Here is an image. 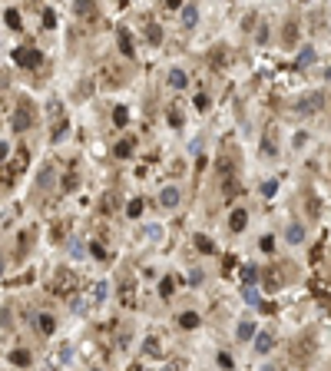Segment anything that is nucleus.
<instances>
[{
    "mask_svg": "<svg viewBox=\"0 0 331 371\" xmlns=\"http://www.w3.org/2000/svg\"><path fill=\"white\" fill-rule=\"evenodd\" d=\"M73 288H80V278H76L70 269H56L53 278H50V292H56V295H70Z\"/></svg>",
    "mask_w": 331,
    "mask_h": 371,
    "instance_id": "1",
    "label": "nucleus"
},
{
    "mask_svg": "<svg viewBox=\"0 0 331 371\" xmlns=\"http://www.w3.org/2000/svg\"><path fill=\"white\" fill-rule=\"evenodd\" d=\"M215 169H219L222 183H225V196H232V192H235V156H232V152H222Z\"/></svg>",
    "mask_w": 331,
    "mask_h": 371,
    "instance_id": "2",
    "label": "nucleus"
},
{
    "mask_svg": "<svg viewBox=\"0 0 331 371\" xmlns=\"http://www.w3.org/2000/svg\"><path fill=\"white\" fill-rule=\"evenodd\" d=\"M40 60H43V53L33 50V47H17L14 50V63H20V67H40Z\"/></svg>",
    "mask_w": 331,
    "mask_h": 371,
    "instance_id": "3",
    "label": "nucleus"
},
{
    "mask_svg": "<svg viewBox=\"0 0 331 371\" xmlns=\"http://www.w3.org/2000/svg\"><path fill=\"white\" fill-rule=\"evenodd\" d=\"M30 126H33V110H30V103H20L17 113H14V130L27 133Z\"/></svg>",
    "mask_w": 331,
    "mask_h": 371,
    "instance_id": "4",
    "label": "nucleus"
},
{
    "mask_svg": "<svg viewBox=\"0 0 331 371\" xmlns=\"http://www.w3.org/2000/svg\"><path fill=\"white\" fill-rule=\"evenodd\" d=\"M314 354V338H301L298 345H292V352H288V361H308Z\"/></svg>",
    "mask_w": 331,
    "mask_h": 371,
    "instance_id": "5",
    "label": "nucleus"
},
{
    "mask_svg": "<svg viewBox=\"0 0 331 371\" xmlns=\"http://www.w3.org/2000/svg\"><path fill=\"white\" fill-rule=\"evenodd\" d=\"M281 285H285V272H281L278 265L265 269V288H268V292H275V288H281Z\"/></svg>",
    "mask_w": 331,
    "mask_h": 371,
    "instance_id": "6",
    "label": "nucleus"
},
{
    "mask_svg": "<svg viewBox=\"0 0 331 371\" xmlns=\"http://www.w3.org/2000/svg\"><path fill=\"white\" fill-rule=\"evenodd\" d=\"M73 10H76L80 20H96V3H93V0H76Z\"/></svg>",
    "mask_w": 331,
    "mask_h": 371,
    "instance_id": "7",
    "label": "nucleus"
},
{
    "mask_svg": "<svg viewBox=\"0 0 331 371\" xmlns=\"http://www.w3.org/2000/svg\"><path fill=\"white\" fill-rule=\"evenodd\" d=\"M159 205H166V209L179 205V189H176V186H166L163 192H159Z\"/></svg>",
    "mask_w": 331,
    "mask_h": 371,
    "instance_id": "8",
    "label": "nucleus"
},
{
    "mask_svg": "<svg viewBox=\"0 0 331 371\" xmlns=\"http://www.w3.org/2000/svg\"><path fill=\"white\" fill-rule=\"evenodd\" d=\"M116 40H119V53H123V56H132V37H129V30H126V27H119Z\"/></svg>",
    "mask_w": 331,
    "mask_h": 371,
    "instance_id": "9",
    "label": "nucleus"
},
{
    "mask_svg": "<svg viewBox=\"0 0 331 371\" xmlns=\"http://www.w3.org/2000/svg\"><path fill=\"white\" fill-rule=\"evenodd\" d=\"M196 20H199V7H196V3H185V7H182V27H185V30L196 27Z\"/></svg>",
    "mask_w": 331,
    "mask_h": 371,
    "instance_id": "10",
    "label": "nucleus"
},
{
    "mask_svg": "<svg viewBox=\"0 0 331 371\" xmlns=\"http://www.w3.org/2000/svg\"><path fill=\"white\" fill-rule=\"evenodd\" d=\"M252 338H255V335H252ZM272 348H275V338L262 332V335L255 338V352H258V354H265V352H272Z\"/></svg>",
    "mask_w": 331,
    "mask_h": 371,
    "instance_id": "11",
    "label": "nucleus"
},
{
    "mask_svg": "<svg viewBox=\"0 0 331 371\" xmlns=\"http://www.w3.org/2000/svg\"><path fill=\"white\" fill-rule=\"evenodd\" d=\"M93 305H96V298H93V292H90V295H80V298H73V308H76V315H83V312H90Z\"/></svg>",
    "mask_w": 331,
    "mask_h": 371,
    "instance_id": "12",
    "label": "nucleus"
},
{
    "mask_svg": "<svg viewBox=\"0 0 331 371\" xmlns=\"http://www.w3.org/2000/svg\"><path fill=\"white\" fill-rule=\"evenodd\" d=\"M229 225H232L235 232H242V229L248 225V212H245V209H235V212H232V219H229Z\"/></svg>",
    "mask_w": 331,
    "mask_h": 371,
    "instance_id": "13",
    "label": "nucleus"
},
{
    "mask_svg": "<svg viewBox=\"0 0 331 371\" xmlns=\"http://www.w3.org/2000/svg\"><path fill=\"white\" fill-rule=\"evenodd\" d=\"M185 83H189L185 70H172V73H169V86H172V90H182Z\"/></svg>",
    "mask_w": 331,
    "mask_h": 371,
    "instance_id": "14",
    "label": "nucleus"
},
{
    "mask_svg": "<svg viewBox=\"0 0 331 371\" xmlns=\"http://www.w3.org/2000/svg\"><path fill=\"white\" fill-rule=\"evenodd\" d=\"M37 325H40V332H43V335H53L56 318H53V315H37Z\"/></svg>",
    "mask_w": 331,
    "mask_h": 371,
    "instance_id": "15",
    "label": "nucleus"
},
{
    "mask_svg": "<svg viewBox=\"0 0 331 371\" xmlns=\"http://www.w3.org/2000/svg\"><path fill=\"white\" fill-rule=\"evenodd\" d=\"M143 209H146V202H143V199H132V202H126V216H129V219H139V216H143Z\"/></svg>",
    "mask_w": 331,
    "mask_h": 371,
    "instance_id": "16",
    "label": "nucleus"
},
{
    "mask_svg": "<svg viewBox=\"0 0 331 371\" xmlns=\"http://www.w3.org/2000/svg\"><path fill=\"white\" fill-rule=\"evenodd\" d=\"M196 249H199L202 255H212V252H215V242L205 239V236H196Z\"/></svg>",
    "mask_w": 331,
    "mask_h": 371,
    "instance_id": "17",
    "label": "nucleus"
},
{
    "mask_svg": "<svg viewBox=\"0 0 331 371\" xmlns=\"http://www.w3.org/2000/svg\"><path fill=\"white\" fill-rule=\"evenodd\" d=\"M288 242H292V245H298V242H305V229H301L298 222H292V225H288Z\"/></svg>",
    "mask_w": 331,
    "mask_h": 371,
    "instance_id": "18",
    "label": "nucleus"
},
{
    "mask_svg": "<svg viewBox=\"0 0 331 371\" xmlns=\"http://www.w3.org/2000/svg\"><path fill=\"white\" fill-rule=\"evenodd\" d=\"M262 156H268V159H272V156H278V146H275V139H272V136H265V139H262Z\"/></svg>",
    "mask_w": 331,
    "mask_h": 371,
    "instance_id": "19",
    "label": "nucleus"
},
{
    "mask_svg": "<svg viewBox=\"0 0 331 371\" xmlns=\"http://www.w3.org/2000/svg\"><path fill=\"white\" fill-rule=\"evenodd\" d=\"M113 123H116V126H126L129 123V110L126 106H116V110H113Z\"/></svg>",
    "mask_w": 331,
    "mask_h": 371,
    "instance_id": "20",
    "label": "nucleus"
},
{
    "mask_svg": "<svg viewBox=\"0 0 331 371\" xmlns=\"http://www.w3.org/2000/svg\"><path fill=\"white\" fill-rule=\"evenodd\" d=\"M179 325H182V328H196V325H199V315H196V312H182V315H179Z\"/></svg>",
    "mask_w": 331,
    "mask_h": 371,
    "instance_id": "21",
    "label": "nucleus"
},
{
    "mask_svg": "<svg viewBox=\"0 0 331 371\" xmlns=\"http://www.w3.org/2000/svg\"><path fill=\"white\" fill-rule=\"evenodd\" d=\"M10 361H14V365H30V352H27V348H17V352H10Z\"/></svg>",
    "mask_w": 331,
    "mask_h": 371,
    "instance_id": "22",
    "label": "nucleus"
},
{
    "mask_svg": "<svg viewBox=\"0 0 331 371\" xmlns=\"http://www.w3.org/2000/svg\"><path fill=\"white\" fill-rule=\"evenodd\" d=\"M106 295H110V285H106V282H96V285H93V298H96V305H99Z\"/></svg>",
    "mask_w": 331,
    "mask_h": 371,
    "instance_id": "23",
    "label": "nucleus"
},
{
    "mask_svg": "<svg viewBox=\"0 0 331 371\" xmlns=\"http://www.w3.org/2000/svg\"><path fill=\"white\" fill-rule=\"evenodd\" d=\"M255 278H258V269H255V265H242V282H245V285H252Z\"/></svg>",
    "mask_w": 331,
    "mask_h": 371,
    "instance_id": "24",
    "label": "nucleus"
},
{
    "mask_svg": "<svg viewBox=\"0 0 331 371\" xmlns=\"http://www.w3.org/2000/svg\"><path fill=\"white\" fill-rule=\"evenodd\" d=\"M7 27H10V30H20V27H23V23H20V10H7Z\"/></svg>",
    "mask_w": 331,
    "mask_h": 371,
    "instance_id": "25",
    "label": "nucleus"
},
{
    "mask_svg": "<svg viewBox=\"0 0 331 371\" xmlns=\"http://www.w3.org/2000/svg\"><path fill=\"white\" fill-rule=\"evenodd\" d=\"M252 335H255V325H252V321H242V325H239V338H242V341H248Z\"/></svg>",
    "mask_w": 331,
    "mask_h": 371,
    "instance_id": "26",
    "label": "nucleus"
},
{
    "mask_svg": "<svg viewBox=\"0 0 331 371\" xmlns=\"http://www.w3.org/2000/svg\"><path fill=\"white\" fill-rule=\"evenodd\" d=\"M113 152H116L119 159H126L129 152H132V143H129V139H123V143H116V149H113Z\"/></svg>",
    "mask_w": 331,
    "mask_h": 371,
    "instance_id": "27",
    "label": "nucleus"
},
{
    "mask_svg": "<svg viewBox=\"0 0 331 371\" xmlns=\"http://www.w3.org/2000/svg\"><path fill=\"white\" fill-rule=\"evenodd\" d=\"M113 209H116V196L110 192V196H103V202H99V212H106V216H110Z\"/></svg>",
    "mask_w": 331,
    "mask_h": 371,
    "instance_id": "28",
    "label": "nucleus"
},
{
    "mask_svg": "<svg viewBox=\"0 0 331 371\" xmlns=\"http://www.w3.org/2000/svg\"><path fill=\"white\" fill-rule=\"evenodd\" d=\"M143 236H146V239H163V225H146V229H143Z\"/></svg>",
    "mask_w": 331,
    "mask_h": 371,
    "instance_id": "29",
    "label": "nucleus"
},
{
    "mask_svg": "<svg viewBox=\"0 0 331 371\" xmlns=\"http://www.w3.org/2000/svg\"><path fill=\"white\" fill-rule=\"evenodd\" d=\"M275 189H278L275 179H265V183H262V196H265V199H272V196H275Z\"/></svg>",
    "mask_w": 331,
    "mask_h": 371,
    "instance_id": "30",
    "label": "nucleus"
},
{
    "mask_svg": "<svg viewBox=\"0 0 331 371\" xmlns=\"http://www.w3.org/2000/svg\"><path fill=\"white\" fill-rule=\"evenodd\" d=\"M209 60H212V63H219V67H225V63L232 60V53H225V47H219V53H215V56H209Z\"/></svg>",
    "mask_w": 331,
    "mask_h": 371,
    "instance_id": "31",
    "label": "nucleus"
},
{
    "mask_svg": "<svg viewBox=\"0 0 331 371\" xmlns=\"http://www.w3.org/2000/svg\"><path fill=\"white\" fill-rule=\"evenodd\" d=\"M159 295H163V298L172 295V278H163V282H159Z\"/></svg>",
    "mask_w": 331,
    "mask_h": 371,
    "instance_id": "32",
    "label": "nucleus"
},
{
    "mask_svg": "<svg viewBox=\"0 0 331 371\" xmlns=\"http://www.w3.org/2000/svg\"><path fill=\"white\" fill-rule=\"evenodd\" d=\"M258 245H262V252H272V249H275V239H272V236H262Z\"/></svg>",
    "mask_w": 331,
    "mask_h": 371,
    "instance_id": "33",
    "label": "nucleus"
},
{
    "mask_svg": "<svg viewBox=\"0 0 331 371\" xmlns=\"http://www.w3.org/2000/svg\"><path fill=\"white\" fill-rule=\"evenodd\" d=\"M53 23H56V14H53V10H43V27L53 30Z\"/></svg>",
    "mask_w": 331,
    "mask_h": 371,
    "instance_id": "34",
    "label": "nucleus"
},
{
    "mask_svg": "<svg viewBox=\"0 0 331 371\" xmlns=\"http://www.w3.org/2000/svg\"><path fill=\"white\" fill-rule=\"evenodd\" d=\"M314 60V50H301V56H298V67H308Z\"/></svg>",
    "mask_w": 331,
    "mask_h": 371,
    "instance_id": "35",
    "label": "nucleus"
},
{
    "mask_svg": "<svg viewBox=\"0 0 331 371\" xmlns=\"http://www.w3.org/2000/svg\"><path fill=\"white\" fill-rule=\"evenodd\" d=\"M245 302H248V305H258V292L252 285H245Z\"/></svg>",
    "mask_w": 331,
    "mask_h": 371,
    "instance_id": "36",
    "label": "nucleus"
},
{
    "mask_svg": "<svg viewBox=\"0 0 331 371\" xmlns=\"http://www.w3.org/2000/svg\"><path fill=\"white\" fill-rule=\"evenodd\" d=\"M295 37H298V27H295V23H288V27H285V40H288V43H295Z\"/></svg>",
    "mask_w": 331,
    "mask_h": 371,
    "instance_id": "37",
    "label": "nucleus"
},
{
    "mask_svg": "<svg viewBox=\"0 0 331 371\" xmlns=\"http://www.w3.org/2000/svg\"><path fill=\"white\" fill-rule=\"evenodd\" d=\"M90 252H93V255H96V259H106V249H103L99 242H93V245H90Z\"/></svg>",
    "mask_w": 331,
    "mask_h": 371,
    "instance_id": "38",
    "label": "nucleus"
},
{
    "mask_svg": "<svg viewBox=\"0 0 331 371\" xmlns=\"http://www.w3.org/2000/svg\"><path fill=\"white\" fill-rule=\"evenodd\" d=\"M70 252H73L76 259H83V255H86V249H83V242H73V245H70Z\"/></svg>",
    "mask_w": 331,
    "mask_h": 371,
    "instance_id": "39",
    "label": "nucleus"
},
{
    "mask_svg": "<svg viewBox=\"0 0 331 371\" xmlns=\"http://www.w3.org/2000/svg\"><path fill=\"white\" fill-rule=\"evenodd\" d=\"M66 130H70V126H66V123H60V126H56V133H53V143H60V139L66 136Z\"/></svg>",
    "mask_w": 331,
    "mask_h": 371,
    "instance_id": "40",
    "label": "nucleus"
},
{
    "mask_svg": "<svg viewBox=\"0 0 331 371\" xmlns=\"http://www.w3.org/2000/svg\"><path fill=\"white\" fill-rule=\"evenodd\" d=\"M146 354H159V345H156V338H146Z\"/></svg>",
    "mask_w": 331,
    "mask_h": 371,
    "instance_id": "41",
    "label": "nucleus"
},
{
    "mask_svg": "<svg viewBox=\"0 0 331 371\" xmlns=\"http://www.w3.org/2000/svg\"><path fill=\"white\" fill-rule=\"evenodd\" d=\"M149 40L159 43V40H163V30H159V27H149Z\"/></svg>",
    "mask_w": 331,
    "mask_h": 371,
    "instance_id": "42",
    "label": "nucleus"
},
{
    "mask_svg": "<svg viewBox=\"0 0 331 371\" xmlns=\"http://www.w3.org/2000/svg\"><path fill=\"white\" fill-rule=\"evenodd\" d=\"M219 365H222V368H232L235 361H232V354H225V352H222V354H219Z\"/></svg>",
    "mask_w": 331,
    "mask_h": 371,
    "instance_id": "43",
    "label": "nucleus"
},
{
    "mask_svg": "<svg viewBox=\"0 0 331 371\" xmlns=\"http://www.w3.org/2000/svg\"><path fill=\"white\" fill-rule=\"evenodd\" d=\"M47 113H50V116H60V113H63V106H60V103H56V100H53V103L47 106Z\"/></svg>",
    "mask_w": 331,
    "mask_h": 371,
    "instance_id": "44",
    "label": "nucleus"
},
{
    "mask_svg": "<svg viewBox=\"0 0 331 371\" xmlns=\"http://www.w3.org/2000/svg\"><path fill=\"white\" fill-rule=\"evenodd\" d=\"M189 282H192V285H199V282H202V272H199V269H192V272H189Z\"/></svg>",
    "mask_w": 331,
    "mask_h": 371,
    "instance_id": "45",
    "label": "nucleus"
},
{
    "mask_svg": "<svg viewBox=\"0 0 331 371\" xmlns=\"http://www.w3.org/2000/svg\"><path fill=\"white\" fill-rule=\"evenodd\" d=\"M308 212H312L314 219H318V212H321V202H314V199H312V202H308Z\"/></svg>",
    "mask_w": 331,
    "mask_h": 371,
    "instance_id": "46",
    "label": "nucleus"
},
{
    "mask_svg": "<svg viewBox=\"0 0 331 371\" xmlns=\"http://www.w3.org/2000/svg\"><path fill=\"white\" fill-rule=\"evenodd\" d=\"M7 152H10V146H7V143H0V163L7 159Z\"/></svg>",
    "mask_w": 331,
    "mask_h": 371,
    "instance_id": "47",
    "label": "nucleus"
},
{
    "mask_svg": "<svg viewBox=\"0 0 331 371\" xmlns=\"http://www.w3.org/2000/svg\"><path fill=\"white\" fill-rule=\"evenodd\" d=\"M166 7H182V0H166Z\"/></svg>",
    "mask_w": 331,
    "mask_h": 371,
    "instance_id": "48",
    "label": "nucleus"
},
{
    "mask_svg": "<svg viewBox=\"0 0 331 371\" xmlns=\"http://www.w3.org/2000/svg\"><path fill=\"white\" fill-rule=\"evenodd\" d=\"M0 269H3V259H0Z\"/></svg>",
    "mask_w": 331,
    "mask_h": 371,
    "instance_id": "49",
    "label": "nucleus"
}]
</instances>
